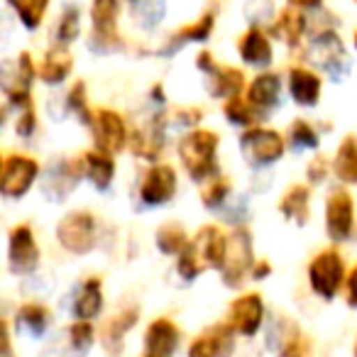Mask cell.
I'll use <instances>...</instances> for the list:
<instances>
[{
  "mask_svg": "<svg viewBox=\"0 0 357 357\" xmlns=\"http://www.w3.org/2000/svg\"><path fill=\"white\" fill-rule=\"evenodd\" d=\"M228 240L230 235H225L218 225H204L191 238L189 250L204 272L206 269H223L225 257H228Z\"/></svg>",
  "mask_w": 357,
  "mask_h": 357,
  "instance_id": "cell-9",
  "label": "cell"
},
{
  "mask_svg": "<svg viewBox=\"0 0 357 357\" xmlns=\"http://www.w3.org/2000/svg\"><path fill=\"white\" fill-rule=\"evenodd\" d=\"M81 35V8L66 6L61 10V17L56 22V45H71Z\"/></svg>",
  "mask_w": 357,
  "mask_h": 357,
  "instance_id": "cell-33",
  "label": "cell"
},
{
  "mask_svg": "<svg viewBox=\"0 0 357 357\" xmlns=\"http://www.w3.org/2000/svg\"><path fill=\"white\" fill-rule=\"evenodd\" d=\"M289 142H291L294 147L316 149L318 142H321V137H318L316 128L308 125L306 120H294V123L289 125Z\"/></svg>",
  "mask_w": 357,
  "mask_h": 357,
  "instance_id": "cell-39",
  "label": "cell"
},
{
  "mask_svg": "<svg viewBox=\"0 0 357 357\" xmlns=\"http://www.w3.org/2000/svg\"><path fill=\"white\" fill-rule=\"evenodd\" d=\"M223 115L230 125H240V128H255L259 118H264L245 96H235V98L223 103Z\"/></svg>",
  "mask_w": 357,
  "mask_h": 357,
  "instance_id": "cell-31",
  "label": "cell"
},
{
  "mask_svg": "<svg viewBox=\"0 0 357 357\" xmlns=\"http://www.w3.org/2000/svg\"><path fill=\"white\" fill-rule=\"evenodd\" d=\"M240 149H243L245 159L250 164H259L262 167V164H274L284 157L287 139L277 130L255 125V128H248L240 135Z\"/></svg>",
  "mask_w": 357,
  "mask_h": 357,
  "instance_id": "cell-6",
  "label": "cell"
},
{
  "mask_svg": "<svg viewBox=\"0 0 357 357\" xmlns=\"http://www.w3.org/2000/svg\"><path fill=\"white\" fill-rule=\"evenodd\" d=\"M333 169V162L328 157H323V154H316V157L308 162L306 167V176H308V184H323L328 178V174H331Z\"/></svg>",
  "mask_w": 357,
  "mask_h": 357,
  "instance_id": "cell-41",
  "label": "cell"
},
{
  "mask_svg": "<svg viewBox=\"0 0 357 357\" xmlns=\"http://www.w3.org/2000/svg\"><path fill=\"white\" fill-rule=\"evenodd\" d=\"M291 8H298V10H311V8H318L323 0H287Z\"/></svg>",
  "mask_w": 357,
  "mask_h": 357,
  "instance_id": "cell-45",
  "label": "cell"
},
{
  "mask_svg": "<svg viewBox=\"0 0 357 357\" xmlns=\"http://www.w3.org/2000/svg\"><path fill=\"white\" fill-rule=\"evenodd\" d=\"M279 213L284 220H291L296 225H306L311 218V186L306 184H294L284 191L282 201H279Z\"/></svg>",
  "mask_w": 357,
  "mask_h": 357,
  "instance_id": "cell-23",
  "label": "cell"
},
{
  "mask_svg": "<svg viewBox=\"0 0 357 357\" xmlns=\"http://www.w3.org/2000/svg\"><path fill=\"white\" fill-rule=\"evenodd\" d=\"M118 0H91V30L100 50H115L120 45Z\"/></svg>",
  "mask_w": 357,
  "mask_h": 357,
  "instance_id": "cell-13",
  "label": "cell"
},
{
  "mask_svg": "<svg viewBox=\"0 0 357 357\" xmlns=\"http://www.w3.org/2000/svg\"><path fill=\"white\" fill-rule=\"evenodd\" d=\"M152 98H157V100H164V96H162V86H154V89H152Z\"/></svg>",
  "mask_w": 357,
  "mask_h": 357,
  "instance_id": "cell-47",
  "label": "cell"
},
{
  "mask_svg": "<svg viewBox=\"0 0 357 357\" xmlns=\"http://www.w3.org/2000/svg\"><path fill=\"white\" fill-rule=\"evenodd\" d=\"M71 69H74V56H71V52L66 50L64 45H54L45 52L42 61L37 64V79L50 86L64 84V81L69 79Z\"/></svg>",
  "mask_w": 357,
  "mask_h": 357,
  "instance_id": "cell-20",
  "label": "cell"
},
{
  "mask_svg": "<svg viewBox=\"0 0 357 357\" xmlns=\"http://www.w3.org/2000/svg\"><path fill=\"white\" fill-rule=\"evenodd\" d=\"M17 321L25 328H30L32 335H42L47 331V326H50V311L45 306H40V303H25L17 311Z\"/></svg>",
  "mask_w": 357,
  "mask_h": 357,
  "instance_id": "cell-35",
  "label": "cell"
},
{
  "mask_svg": "<svg viewBox=\"0 0 357 357\" xmlns=\"http://www.w3.org/2000/svg\"><path fill=\"white\" fill-rule=\"evenodd\" d=\"M345 262H342V255L335 248H326L311 259L308 264V284L311 289L326 301H333L337 296V291L345 284Z\"/></svg>",
  "mask_w": 357,
  "mask_h": 357,
  "instance_id": "cell-2",
  "label": "cell"
},
{
  "mask_svg": "<svg viewBox=\"0 0 357 357\" xmlns=\"http://www.w3.org/2000/svg\"><path fill=\"white\" fill-rule=\"evenodd\" d=\"M66 103H69V108L74 110V113L91 128L96 110L89 108V96H86V84H84V81H76V84L71 86L69 96H66Z\"/></svg>",
  "mask_w": 357,
  "mask_h": 357,
  "instance_id": "cell-37",
  "label": "cell"
},
{
  "mask_svg": "<svg viewBox=\"0 0 357 357\" xmlns=\"http://www.w3.org/2000/svg\"><path fill=\"white\" fill-rule=\"evenodd\" d=\"M178 176L172 164H154L144 172L139 184V199L144 206H164L176 196Z\"/></svg>",
  "mask_w": 357,
  "mask_h": 357,
  "instance_id": "cell-11",
  "label": "cell"
},
{
  "mask_svg": "<svg viewBox=\"0 0 357 357\" xmlns=\"http://www.w3.org/2000/svg\"><path fill=\"white\" fill-rule=\"evenodd\" d=\"M40 176V162L30 154H6L0 164V191L8 199H22Z\"/></svg>",
  "mask_w": 357,
  "mask_h": 357,
  "instance_id": "cell-4",
  "label": "cell"
},
{
  "mask_svg": "<svg viewBox=\"0 0 357 357\" xmlns=\"http://www.w3.org/2000/svg\"><path fill=\"white\" fill-rule=\"evenodd\" d=\"M35 130H37V113H35V105L17 110L15 132L20 135V137H32V135H35Z\"/></svg>",
  "mask_w": 357,
  "mask_h": 357,
  "instance_id": "cell-42",
  "label": "cell"
},
{
  "mask_svg": "<svg viewBox=\"0 0 357 357\" xmlns=\"http://www.w3.org/2000/svg\"><path fill=\"white\" fill-rule=\"evenodd\" d=\"M178 328L169 318H157L147 326L144 333L142 357H174L178 350Z\"/></svg>",
  "mask_w": 357,
  "mask_h": 357,
  "instance_id": "cell-16",
  "label": "cell"
},
{
  "mask_svg": "<svg viewBox=\"0 0 357 357\" xmlns=\"http://www.w3.org/2000/svg\"><path fill=\"white\" fill-rule=\"evenodd\" d=\"M355 47H357V32H355Z\"/></svg>",
  "mask_w": 357,
  "mask_h": 357,
  "instance_id": "cell-48",
  "label": "cell"
},
{
  "mask_svg": "<svg viewBox=\"0 0 357 357\" xmlns=\"http://www.w3.org/2000/svg\"><path fill=\"white\" fill-rule=\"evenodd\" d=\"M333 174L342 184H357V137L347 135L333 157Z\"/></svg>",
  "mask_w": 357,
  "mask_h": 357,
  "instance_id": "cell-29",
  "label": "cell"
},
{
  "mask_svg": "<svg viewBox=\"0 0 357 357\" xmlns=\"http://www.w3.org/2000/svg\"><path fill=\"white\" fill-rule=\"evenodd\" d=\"M355 357H357V347H355Z\"/></svg>",
  "mask_w": 357,
  "mask_h": 357,
  "instance_id": "cell-49",
  "label": "cell"
},
{
  "mask_svg": "<svg viewBox=\"0 0 357 357\" xmlns=\"http://www.w3.org/2000/svg\"><path fill=\"white\" fill-rule=\"evenodd\" d=\"M352 3H357V0H352Z\"/></svg>",
  "mask_w": 357,
  "mask_h": 357,
  "instance_id": "cell-50",
  "label": "cell"
},
{
  "mask_svg": "<svg viewBox=\"0 0 357 357\" xmlns=\"http://www.w3.org/2000/svg\"><path fill=\"white\" fill-rule=\"evenodd\" d=\"M69 340H71V347H74L79 355L89 352L91 345H93V340H96L93 326H91L89 321H76L74 326L69 328Z\"/></svg>",
  "mask_w": 357,
  "mask_h": 357,
  "instance_id": "cell-40",
  "label": "cell"
},
{
  "mask_svg": "<svg viewBox=\"0 0 357 357\" xmlns=\"http://www.w3.org/2000/svg\"><path fill=\"white\" fill-rule=\"evenodd\" d=\"M306 15H303L298 8H291L287 6L282 13L277 15V20L272 22V27H269V32H272V37H277V40H282L284 45L289 47H296L298 42H301V37L306 35Z\"/></svg>",
  "mask_w": 357,
  "mask_h": 357,
  "instance_id": "cell-24",
  "label": "cell"
},
{
  "mask_svg": "<svg viewBox=\"0 0 357 357\" xmlns=\"http://www.w3.org/2000/svg\"><path fill=\"white\" fill-rule=\"evenodd\" d=\"M264 321V301L257 291L252 294H243L230 303L228 311V326L233 328L238 335L252 337L255 333L262 328Z\"/></svg>",
  "mask_w": 357,
  "mask_h": 357,
  "instance_id": "cell-14",
  "label": "cell"
},
{
  "mask_svg": "<svg viewBox=\"0 0 357 357\" xmlns=\"http://www.w3.org/2000/svg\"><path fill=\"white\" fill-rule=\"evenodd\" d=\"M3 357H10V328H8V321H3Z\"/></svg>",
  "mask_w": 357,
  "mask_h": 357,
  "instance_id": "cell-46",
  "label": "cell"
},
{
  "mask_svg": "<svg viewBox=\"0 0 357 357\" xmlns=\"http://www.w3.org/2000/svg\"><path fill=\"white\" fill-rule=\"evenodd\" d=\"M323 81L313 69L306 66H291L289 71V93L291 100L301 108H316L321 103Z\"/></svg>",
  "mask_w": 357,
  "mask_h": 357,
  "instance_id": "cell-18",
  "label": "cell"
},
{
  "mask_svg": "<svg viewBox=\"0 0 357 357\" xmlns=\"http://www.w3.org/2000/svg\"><path fill=\"white\" fill-rule=\"evenodd\" d=\"M323 220H326V233L333 243H345L350 238L355 228V199L350 191L337 186L326 196Z\"/></svg>",
  "mask_w": 357,
  "mask_h": 357,
  "instance_id": "cell-8",
  "label": "cell"
},
{
  "mask_svg": "<svg viewBox=\"0 0 357 357\" xmlns=\"http://www.w3.org/2000/svg\"><path fill=\"white\" fill-rule=\"evenodd\" d=\"M91 137H93L96 149L110 154H120L125 147H130V130L125 118L118 110L110 108H98L93 115V123H91Z\"/></svg>",
  "mask_w": 357,
  "mask_h": 357,
  "instance_id": "cell-5",
  "label": "cell"
},
{
  "mask_svg": "<svg viewBox=\"0 0 357 357\" xmlns=\"http://www.w3.org/2000/svg\"><path fill=\"white\" fill-rule=\"evenodd\" d=\"M37 79V66L35 61H32L30 52H22L20 56H17V64H15V79H13V84H8L6 89H20V91H30L32 81Z\"/></svg>",
  "mask_w": 357,
  "mask_h": 357,
  "instance_id": "cell-38",
  "label": "cell"
},
{
  "mask_svg": "<svg viewBox=\"0 0 357 357\" xmlns=\"http://www.w3.org/2000/svg\"><path fill=\"white\" fill-rule=\"evenodd\" d=\"M8 6L17 13V17L27 30H37L45 22L50 0H8Z\"/></svg>",
  "mask_w": 357,
  "mask_h": 357,
  "instance_id": "cell-32",
  "label": "cell"
},
{
  "mask_svg": "<svg viewBox=\"0 0 357 357\" xmlns=\"http://www.w3.org/2000/svg\"><path fill=\"white\" fill-rule=\"evenodd\" d=\"M269 340H272L269 347L277 350L279 357H308V350H311V342L301 333V328L294 321H287V318H282L272 328Z\"/></svg>",
  "mask_w": 357,
  "mask_h": 357,
  "instance_id": "cell-17",
  "label": "cell"
},
{
  "mask_svg": "<svg viewBox=\"0 0 357 357\" xmlns=\"http://www.w3.org/2000/svg\"><path fill=\"white\" fill-rule=\"evenodd\" d=\"M345 291H347V306L357 308V264L347 272L345 279Z\"/></svg>",
  "mask_w": 357,
  "mask_h": 357,
  "instance_id": "cell-43",
  "label": "cell"
},
{
  "mask_svg": "<svg viewBox=\"0 0 357 357\" xmlns=\"http://www.w3.org/2000/svg\"><path fill=\"white\" fill-rule=\"evenodd\" d=\"M213 27H215V10H206L196 22H189V25L178 27L176 32H172L169 45L164 47V52H174V50H178V47L189 45V42H206L213 35Z\"/></svg>",
  "mask_w": 357,
  "mask_h": 357,
  "instance_id": "cell-25",
  "label": "cell"
},
{
  "mask_svg": "<svg viewBox=\"0 0 357 357\" xmlns=\"http://www.w3.org/2000/svg\"><path fill=\"white\" fill-rule=\"evenodd\" d=\"M255 262L257 259H255L252 238H250L248 228H235L228 240V257H225V264L220 269L223 282L228 287H243L245 279L252 277Z\"/></svg>",
  "mask_w": 357,
  "mask_h": 357,
  "instance_id": "cell-7",
  "label": "cell"
},
{
  "mask_svg": "<svg viewBox=\"0 0 357 357\" xmlns=\"http://www.w3.org/2000/svg\"><path fill=\"white\" fill-rule=\"evenodd\" d=\"M206 74H208V91L213 98L230 100L235 96H243V91L248 89L243 69H235V66H225L215 61Z\"/></svg>",
  "mask_w": 357,
  "mask_h": 357,
  "instance_id": "cell-21",
  "label": "cell"
},
{
  "mask_svg": "<svg viewBox=\"0 0 357 357\" xmlns=\"http://www.w3.org/2000/svg\"><path fill=\"white\" fill-rule=\"evenodd\" d=\"M40 245L35 240V233L27 223H20L10 230L8 238V264L13 274H32L40 267Z\"/></svg>",
  "mask_w": 357,
  "mask_h": 357,
  "instance_id": "cell-10",
  "label": "cell"
},
{
  "mask_svg": "<svg viewBox=\"0 0 357 357\" xmlns=\"http://www.w3.org/2000/svg\"><path fill=\"white\" fill-rule=\"evenodd\" d=\"M167 115H154L135 132H130V149L135 157L147 159V162H157L162 157L164 144H167Z\"/></svg>",
  "mask_w": 357,
  "mask_h": 357,
  "instance_id": "cell-12",
  "label": "cell"
},
{
  "mask_svg": "<svg viewBox=\"0 0 357 357\" xmlns=\"http://www.w3.org/2000/svg\"><path fill=\"white\" fill-rule=\"evenodd\" d=\"M86 164V176L93 181V186L98 191H105L115 178V159L110 154L100 152V149H91L84 154Z\"/></svg>",
  "mask_w": 357,
  "mask_h": 357,
  "instance_id": "cell-28",
  "label": "cell"
},
{
  "mask_svg": "<svg viewBox=\"0 0 357 357\" xmlns=\"http://www.w3.org/2000/svg\"><path fill=\"white\" fill-rule=\"evenodd\" d=\"M238 52H240V59L250 66H269L274 59V50H272V40L269 35L262 30V27L252 25L250 30H245L238 40Z\"/></svg>",
  "mask_w": 357,
  "mask_h": 357,
  "instance_id": "cell-19",
  "label": "cell"
},
{
  "mask_svg": "<svg viewBox=\"0 0 357 357\" xmlns=\"http://www.w3.org/2000/svg\"><path fill=\"white\" fill-rule=\"evenodd\" d=\"M154 243L162 250L164 255H181L186 250V245L191 243V238L186 235L184 225L176 223V220H169V223L159 225L157 235H154Z\"/></svg>",
  "mask_w": 357,
  "mask_h": 357,
  "instance_id": "cell-30",
  "label": "cell"
},
{
  "mask_svg": "<svg viewBox=\"0 0 357 357\" xmlns=\"http://www.w3.org/2000/svg\"><path fill=\"white\" fill-rule=\"evenodd\" d=\"M100 308H103V282L100 277H89L74 301V316L76 321H91L98 316Z\"/></svg>",
  "mask_w": 357,
  "mask_h": 357,
  "instance_id": "cell-26",
  "label": "cell"
},
{
  "mask_svg": "<svg viewBox=\"0 0 357 357\" xmlns=\"http://www.w3.org/2000/svg\"><path fill=\"white\" fill-rule=\"evenodd\" d=\"M269 274H272V264L267 262V259H257L252 267V277L255 279H267Z\"/></svg>",
  "mask_w": 357,
  "mask_h": 357,
  "instance_id": "cell-44",
  "label": "cell"
},
{
  "mask_svg": "<svg viewBox=\"0 0 357 357\" xmlns=\"http://www.w3.org/2000/svg\"><path fill=\"white\" fill-rule=\"evenodd\" d=\"M218 149L220 135L204 128H191L186 135H181L176 144L178 162L196 181H208L211 176H218Z\"/></svg>",
  "mask_w": 357,
  "mask_h": 357,
  "instance_id": "cell-1",
  "label": "cell"
},
{
  "mask_svg": "<svg viewBox=\"0 0 357 357\" xmlns=\"http://www.w3.org/2000/svg\"><path fill=\"white\" fill-rule=\"evenodd\" d=\"M137 321H139V308H125V311H120L118 316H113L103 326V331H100V335H103V345L108 347L110 352L120 350V347H123L125 335L132 331Z\"/></svg>",
  "mask_w": 357,
  "mask_h": 357,
  "instance_id": "cell-27",
  "label": "cell"
},
{
  "mask_svg": "<svg viewBox=\"0 0 357 357\" xmlns=\"http://www.w3.org/2000/svg\"><path fill=\"white\" fill-rule=\"evenodd\" d=\"M56 240L71 255H89L98 243V223L89 211H71L56 225Z\"/></svg>",
  "mask_w": 357,
  "mask_h": 357,
  "instance_id": "cell-3",
  "label": "cell"
},
{
  "mask_svg": "<svg viewBox=\"0 0 357 357\" xmlns=\"http://www.w3.org/2000/svg\"><path fill=\"white\" fill-rule=\"evenodd\" d=\"M279 91H282V79L272 71H262L257 74L252 81L248 84L245 89V98L259 110V113H267L269 108L277 105V98H279Z\"/></svg>",
  "mask_w": 357,
  "mask_h": 357,
  "instance_id": "cell-22",
  "label": "cell"
},
{
  "mask_svg": "<svg viewBox=\"0 0 357 357\" xmlns=\"http://www.w3.org/2000/svg\"><path fill=\"white\" fill-rule=\"evenodd\" d=\"M235 350V331L228 323L211 326L191 342L189 357H230Z\"/></svg>",
  "mask_w": 357,
  "mask_h": 357,
  "instance_id": "cell-15",
  "label": "cell"
},
{
  "mask_svg": "<svg viewBox=\"0 0 357 357\" xmlns=\"http://www.w3.org/2000/svg\"><path fill=\"white\" fill-rule=\"evenodd\" d=\"M313 56H316L318 61H321L323 66H328L331 69L333 61L340 59L342 56V42L337 40L335 32H323V35H318V40L313 42Z\"/></svg>",
  "mask_w": 357,
  "mask_h": 357,
  "instance_id": "cell-34",
  "label": "cell"
},
{
  "mask_svg": "<svg viewBox=\"0 0 357 357\" xmlns=\"http://www.w3.org/2000/svg\"><path fill=\"white\" fill-rule=\"evenodd\" d=\"M230 196V178L225 176H211L204 186H201V204L206 208H218L225 199Z\"/></svg>",
  "mask_w": 357,
  "mask_h": 357,
  "instance_id": "cell-36",
  "label": "cell"
}]
</instances>
